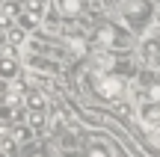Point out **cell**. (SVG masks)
<instances>
[{
	"mask_svg": "<svg viewBox=\"0 0 160 157\" xmlns=\"http://www.w3.org/2000/svg\"><path fill=\"white\" fill-rule=\"evenodd\" d=\"M122 92H125V83H122L119 77H113V74H101L98 77V95H101L104 101H119Z\"/></svg>",
	"mask_w": 160,
	"mask_h": 157,
	"instance_id": "1",
	"label": "cell"
},
{
	"mask_svg": "<svg viewBox=\"0 0 160 157\" xmlns=\"http://www.w3.org/2000/svg\"><path fill=\"white\" fill-rule=\"evenodd\" d=\"M148 6L142 0H122V15H128V24L131 27H142V21L148 18Z\"/></svg>",
	"mask_w": 160,
	"mask_h": 157,
	"instance_id": "2",
	"label": "cell"
},
{
	"mask_svg": "<svg viewBox=\"0 0 160 157\" xmlns=\"http://www.w3.org/2000/svg\"><path fill=\"white\" fill-rule=\"evenodd\" d=\"M18 68H21L18 59L12 56V53L3 51V56H0V77H3V80H15V77H18Z\"/></svg>",
	"mask_w": 160,
	"mask_h": 157,
	"instance_id": "3",
	"label": "cell"
},
{
	"mask_svg": "<svg viewBox=\"0 0 160 157\" xmlns=\"http://www.w3.org/2000/svg\"><path fill=\"white\" fill-rule=\"evenodd\" d=\"M98 39H101L104 45H116V47H125L128 45V36H119V33H116V27H110V24L98 30Z\"/></svg>",
	"mask_w": 160,
	"mask_h": 157,
	"instance_id": "4",
	"label": "cell"
},
{
	"mask_svg": "<svg viewBox=\"0 0 160 157\" xmlns=\"http://www.w3.org/2000/svg\"><path fill=\"white\" fill-rule=\"evenodd\" d=\"M57 9L62 12L65 18H77L80 12L86 9V0H57Z\"/></svg>",
	"mask_w": 160,
	"mask_h": 157,
	"instance_id": "5",
	"label": "cell"
},
{
	"mask_svg": "<svg viewBox=\"0 0 160 157\" xmlns=\"http://www.w3.org/2000/svg\"><path fill=\"white\" fill-rule=\"evenodd\" d=\"M24 107H27V110H45V95L42 92H27L24 95Z\"/></svg>",
	"mask_w": 160,
	"mask_h": 157,
	"instance_id": "6",
	"label": "cell"
},
{
	"mask_svg": "<svg viewBox=\"0 0 160 157\" xmlns=\"http://www.w3.org/2000/svg\"><path fill=\"white\" fill-rule=\"evenodd\" d=\"M30 136H33V128H30L27 122H18L15 128H12V140L15 142H27Z\"/></svg>",
	"mask_w": 160,
	"mask_h": 157,
	"instance_id": "7",
	"label": "cell"
},
{
	"mask_svg": "<svg viewBox=\"0 0 160 157\" xmlns=\"http://www.w3.org/2000/svg\"><path fill=\"white\" fill-rule=\"evenodd\" d=\"M24 122H27L33 130H39V128H45V113H42V110H27Z\"/></svg>",
	"mask_w": 160,
	"mask_h": 157,
	"instance_id": "8",
	"label": "cell"
},
{
	"mask_svg": "<svg viewBox=\"0 0 160 157\" xmlns=\"http://www.w3.org/2000/svg\"><path fill=\"white\" fill-rule=\"evenodd\" d=\"M24 9H27L30 15L42 18V12H45V0H24Z\"/></svg>",
	"mask_w": 160,
	"mask_h": 157,
	"instance_id": "9",
	"label": "cell"
},
{
	"mask_svg": "<svg viewBox=\"0 0 160 157\" xmlns=\"http://www.w3.org/2000/svg\"><path fill=\"white\" fill-rule=\"evenodd\" d=\"M24 42H27L24 27H9V45H24Z\"/></svg>",
	"mask_w": 160,
	"mask_h": 157,
	"instance_id": "10",
	"label": "cell"
},
{
	"mask_svg": "<svg viewBox=\"0 0 160 157\" xmlns=\"http://www.w3.org/2000/svg\"><path fill=\"white\" fill-rule=\"evenodd\" d=\"M148 101H151V104H160V83L148 86Z\"/></svg>",
	"mask_w": 160,
	"mask_h": 157,
	"instance_id": "11",
	"label": "cell"
},
{
	"mask_svg": "<svg viewBox=\"0 0 160 157\" xmlns=\"http://www.w3.org/2000/svg\"><path fill=\"white\" fill-rule=\"evenodd\" d=\"M86 157H110V151H107L104 145H92V148H89V154H86Z\"/></svg>",
	"mask_w": 160,
	"mask_h": 157,
	"instance_id": "12",
	"label": "cell"
},
{
	"mask_svg": "<svg viewBox=\"0 0 160 157\" xmlns=\"http://www.w3.org/2000/svg\"><path fill=\"white\" fill-rule=\"evenodd\" d=\"M6 42H9V27L0 24V45H6Z\"/></svg>",
	"mask_w": 160,
	"mask_h": 157,
	"instance_id": "13",
	"label": "cell"
},
{
	"mask_svg": "<svg viewBox=\"0 0 160 157\" xmlns=\"http://www.w3.org/2000/svg\"><path fill=\"white\" fill-rule=\"evenodd\" d=\"M0 157H6V151H0Z\"/></svg>",
	"mask_w": 160,
	"mask_h": 157,
	"instance_id": "14",
	"label": "cell"
},
{
	"mask_svg": "<svg viewBox=\"0 0 160 157\" xmlns=\"http://www.w3.org/2000/svg\"><path fill=\"white\" fill-rule=\"evenodd\" d=\"M9 3H18V0H9Z\"/></svg>",
	"mask_w": 160,
	"mask_h": 157,
	"instance_id": "15",
	"label": "cell"
},
{
	"mask_svg": "<svg viewBox=\"0 0 160 157\" xmlns=\"http://www.w3.org/2000/svg\"><path fill=\"white\" fill-rule=\"evenodd\" d=\"M0 101H3V98H0Z\"/></svg>",
	"mask_w": 160,
	"mask_h": 157,
	"instance_id": "16",
	"label": "cell"
}]
</instances>
